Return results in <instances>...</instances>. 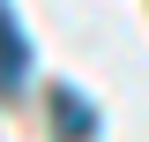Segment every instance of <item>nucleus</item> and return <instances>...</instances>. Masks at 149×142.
<instances>
[{
	"label": "nucleus",
	"mask_w": 149,
	"mask_h": 142,
	"mask_svg": "<svg viewBox=\"0 0 149 142\" xmlns=\"http://www.w3.org/2000/svg\"><path fill=\"white\" fill-rule=\"evenodd\" d=\"M52 127H60V142H97V105L74 82H60L52 90Z\"/></svg>",
	"instance_id": "obj_2"
},
{
	"label": "nucleus",
	"mask_w": 149,
	"mask_h": 142,
	"mask_svg": "<svg viewBox=\"0 0 149 142\" xmlns=\"http://www.w3.org/2000/svg\"><path fill=\"white\" fill-rule=\"evenodd\" d=\"M22 82H30V45H22V22H15V8L0 0V97H15Z\"/></svg>",
	"instance_id": "obj_1"
}]
</instances>
